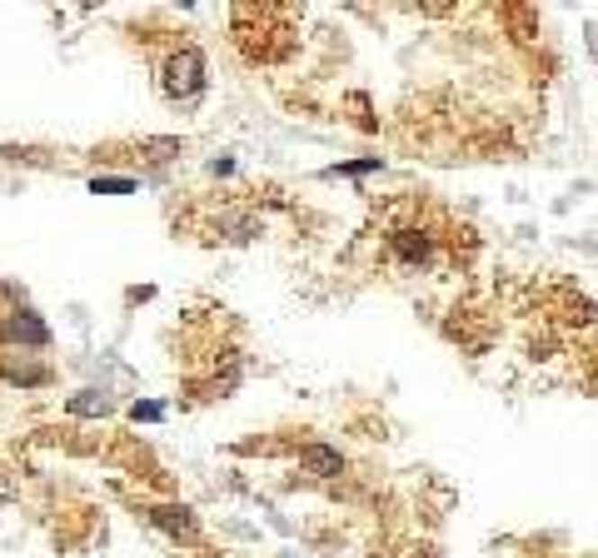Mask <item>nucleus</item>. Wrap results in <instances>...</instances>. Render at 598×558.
<instances>
[{"label": "nucleus", "instance_id": "obj_1", "mask_svg": "<svg viewBox=\"0 0 598 558\" xmlns=\"http://www.w3.org/2000/svg\"><path fill=\"white\" fill-rule=\"evenodd\" d=\"M160 90L170 100H195L204 90V55L195 45H180L160 60Z\"/></svg>", "mask_w": 598, "mask_h": 558}, {"label": "nucleus", "instance_id": "obj_2", "mask_svg": "<svg viewBox=\"0 0 598 558\" xmlns=\"http://www.w3.org/2000/svg\"><path fill=\"white\" fill-rule=\"evenodd\" d=\"M145 518L155 528H165V534H175V538H200V524H195L190 508H145Z\"/></svg>", "mask_w": 598, "mask_h": 558}, {"label": "nucleus", "instance_id": "obj_3", "mask_svg": "<svg viewBox=\"0 0 598 558\" xmlns=\"http://www.w3.org/2000/svg\"><path fill=\"white\" fill-rule=\"evenodd\" d=\"M389 245H394V255L404 259V265H429V255H434V245H429L424 230H394Z\"/></svg>", "mask_w": 598, "mask_h": 558}, {"label": "nucleus", "instance_id": "obj_4", "mask_svg": "<svg viewBox=\"0 0 598 558\" xmlns=\"http://www.w3.org/2000/svg\"><path fill=\"white\" fill-rule=\"evenodd\" d=\"M0 339H21V344H35V349H41V344L50 339V329H45L35 314H11V320L0 324Z\"/></svg>", "mask_w": 598, "mask_h": 558}, {"label": "nucleus", "instance_id": "obj_5", "mask_svg": "<svg viewBox=\"0 0 598 558\" xmlns=\"http://www.w3.org/2000/svg\"><path fill=\"white\" fill-rule=\"evenodd\" d=\"M299 464L314 473V479H334V473L344 469L340 449H324V444H310V449H299Z\"/></svg>", "mask_w": 598, "mask_h": 558}, {"label": "nucleus", "instance_id": "obj_6", "mask_svg": "<svg viewBox=\"0 0 598 558\" xmlns=\"http://www.w3.org/2000/svg\"><path fill=\"white\" fill-rule=\"evenodd\" d=\"M110 394H100V389H86V394L70 399V414H110Z\"/></svg>", "mask_w": 598, "mask_h": 558}, {"label": "nucleus", "instance_id": "obj_7", "mask_svg": "<svg viewBox=\"0 0 598 558\" xmlns=\"http://www.w3.org/2000/svg\"><path fill=\"white\" fill-rule=\"evenodd\" d=\"M135 184L130 180H95V194H130Z\"/></svg>", "mask_w": 598, "mask_h": 558}, {"label": "nucleus", "instance_id": "obj_8", "mask_svg": "<svg viewBox=\"0 0 598 558\" xmlns=\"http://www.w3.org/2000/svg\"><path fill=\"white\" fill-rule=\"evenodd\" d=\"M11 499H15V473L0 469V504H11Z\"/></svg>", "mask_w": 598, "mask_h": 558}, {"label": "nucleus", "instance_id": "obj_9", "mask_svg": "<svg viewBox=\"0 0 598 558\" xmlns=\"http://www.w3.org/2000/svg\"><path fill=\"white\" fill-rule=\"evenodd\" d=\"M130 414H135V418H145V424H150V418H160V404H135Z\"/></svg>", "mask_w": 598, "mask_h": 558}]
</instances>
